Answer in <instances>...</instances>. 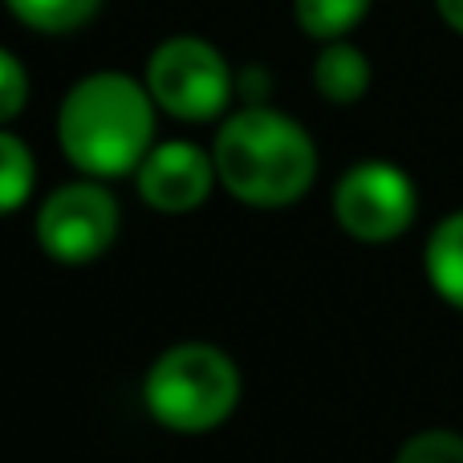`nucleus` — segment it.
Segmentation results:
<instances>
[{"instance_id":"obj_1","label":"nucleus","mask_w":463,"mask_h":463,"mask_svg":"<svg viewBox=\"0 0 463 463\" xmlns=\"http://www.w3.org/2000/svg\"><path fill=\"white\" fill-rule=\"evenodd\" d=\"M155 98L130 73L98 70L73 81L57 110L61 155L86 179L135 175L155 146Z\"/></svg>"},{"instance_id":"obj_2","label":"nucleus","mask_w":463,"mask_h":463,"mask_svg":"<svg viewBox=\"0 0 463 463\" xmlns=\"http://www.w3.org/2000/svg\"><path fill=\"white\" fill-rule=\"evenodd\" d=\"M220 187L248 208H288L305 200L317 179V143L297 118L272 106L228 114L212 143Z\"/></svg>"},{"instance_id":"obj_3","label":"nucleus","mask_w":463,"mask_h":463,"mask_svg":"<svg viewBox=\"0 0 463 463\" xmlns=\"http://www.w3.org/2000/svg\"><path fill=\"white\" fill-rule=\"evenodd\" d=\"M240 391V370L220 345L179 342L151 362L143 378V407L175 435H208L232 419Z\"/></svg>"},{"instance_id":"obj_4","label":"nucleus","mask_w":463,"mask_h":463,"mask_svg":"<svg viewBox=\"0 0 463 463\" xmlns=\"http://www.w3.org/2000/svg\"><path fill=\"white\" fill-rule=\"evenodd\" d=\"M146 94L163 114L179 122H212L236 94L228 57L203 37H167L151 49L143 73Z\"/></svg>"},{"instance_id":"obj_5","label":"nucleus","mask_w":463,"mask_h":463,"mask_svg":"<svg viewBox=\"0 0 463 463\" xmlns=\"http://www.w3.org/2000/svg\"><path fill=\"white\" fill-rule=\"evenodd\" d=\"M419 216V187L399 163L362 159L334 187V220L358 244H391Z\"/></svg>"},{"instance_id":"obj_6","label":"nucleus","mask_w":463,"mask_h":463,"mask_svg":"<svg viewBox=\"0 0 463 463\" xmlns=\"http://www.w3.org/2000/svg\"><path fill=\"white\" fill-rule=\"evenodd\" d=\"M37 244L57 264H94L122 232V208L102 179H73L37 208Z\"/></svg>"},{"instance_id":"obj_7","label":"nucleus","mask_w":463,"mask_h":463,"mask_svg":"<svg viewBox=\"0 0 463 463\" xmlns=\"http://www.w3.org/2000/svg\"><path fill=\"white\" fill-rule=\"evenodd\" d=\"M216 184L220 175L212 151L187 143V138L155 143L143 167L135 171L138 200L151 212H163V216H187V212L203 208Z\"/></svg>"},{"instance_id":"obj_8","label":"nucleus","mask_w":463,"mask_h":463,"mask_svg":"<svg viewBox=\"0 0 463 463\" xmlns=\"http://www.w3.org/2000/svg\"><path fill=\"white\" fill-rule=\"evenodd\" d=\"M370 57L350 41H326L313 61V90L334 106H354L370 90Z\"/></svg>"},{"instance_id":"obj_9","label":"nucleus","mask_w":463,"mask_h":463,"mask_svg":"<svg viewBox=\"0 0 463 463\" xmlns=\"http://www.w3.org/2000/svg\"><path fill=\"white\" fill-rule=\"evenodd\" d=\"M423 272L435 297L463 313V208L431 228L423 244Z\"/></svg>"},{"instance_id":"obj_10","label":"nucleus","mask_w":463,"mask_h":463,"mask_svg":"<svg viewBox=\"0 0 463 463\" xmlns=\"http://www.w3.org/2000/svg\"><path fill=\"white\" fill-rule=\"evenodd\" d=\"M297 24L313 41H345L370 13V0H293Z\"/></svg>"},{"instance_id":"obj_11","label":"nucleus","mask_w":463,"mask_h":463,"mask_svg":"<svg viewBox=\"0 0 463 463\" xmlns=\"http://www.w3.org/2000/svg\"><path fill=\"white\" fill-rule=\"evenodd\" d=\"M33 184H37V159L29 143L0 127V216L21 212L33 195Z\"/></svg>"},{"instance_id":"obj_12","label":"nucleus","mask_w":463,"mask_h":463,"mask_svg":"<svg viewBox=\"0 0 463 463\" xmlns=\"http://www.w3.org/2000/svg\"><path fill=\"white\" fill-rule=\"evenodd\" d=\"M5 5L33 33H73L102 8V0H5Z\"/></svg>"},{"instance_id":"obj_13","label":"nucleus","mask_w":463,"mask_h":463,"mask_svg":"<svg viewBox=\"0 0 463 463\" xmlns=\"http://www.w3.org/2000/svg\"><path fill=\"white\" fill-rule=\"evenodd\" d=\"M394 463H463V435L451 431V427L415 431L394 451Z\"/></svg>"},{"instance_id":"obj_14","label":"nucleus","mask_w":463,"mask_h":463,"mask_svg":"<svg viewBox=\"0 0 463 463\" xmlns=\"http://www.w3.org/2000/svg\"><path fill=\"white\" fill-rule=\"evenodd\" d=\"M24 102H29V73L16 61V53L0 45V127L13 122L24 110Z\"/></svg>"},{"instance_id":"obj_15","label":"nucleus","mask_w":463,"mask_h":463,"mask_svg":"<svg viewBox=\"0 0 463 463\" xmlns=\"http://www.w3.org/2000/svg\"><path fill=\"white\" fill-rule=\"evenodd\" d=\"M236 94L264 98V94H269V73H264V70H244V73L236 78Z\"/></svg>"},{"instance_id":"obj_16","label":"nucleus","mask_w":463,"mask_h":463,"mask_svg":"<svg viewBox=\"0 0 463 463\" xmlns=\"http://www.w3.org/2000/svg\"><path fill=\"white\" fill-rule=\"evenodd\" d=\"M435 13L443 16V24H448L451 33L463 37V0H435Z\"/></svg>"}]
</instances>
